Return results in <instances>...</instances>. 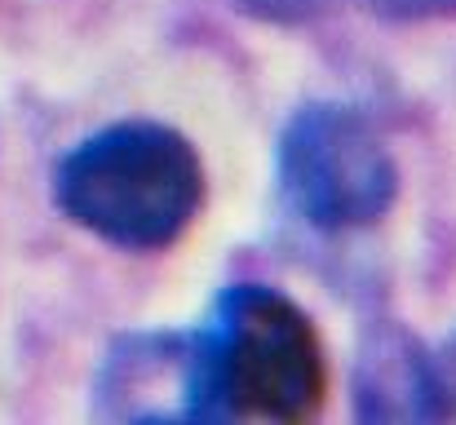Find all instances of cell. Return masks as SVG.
<instances>
[{"label": "cell", "instance_id": "cell-1", "mask_svg": "<svg viewBox=\"0 0 456 425\" xmlns=\"http://www.w3.org/2000/svg\"><path fill=\"white\" fill-rule=\"evenodd\" d=\"M328 355L314 319L271 288L226 283L177 341L173 421H305L323 408Z\"/></svg>", "mask_w": 456, "mask_h": 425}, {"label": "cell", "instance_id": "cell-2", "mask_svg": "<svg viewBox=\"0 0 456 425\" xmlns=\"http://www.w3.org/2000/svg\"><path fill=\"white\" fill-rule=\"evenodd\" d=\"M49 191L85 235L125 253H164L204 208V159L173 125L116 120L53 164Z\"/></svg>", "mask_w": 456, "mask_h": 425}, {"label": "cell", "instance_id": "cell-3", "mask_svg": "<svg viewBox=\"0 0 456 425\" xmlns=\"http://www.w3.org/2000/svg\"><path fill=\"white\" fill-rule=\"evenodd\" d=\"M275 186L302 226L319 235H350L390 217L403 173L390 142L359 107L305 102L280 129Z\"/></svg>", "mask_w": 456, "mask_h": 425}, {"label": "cell", "instance_id": "cell-4", "mask_svg": "<svg viewBox=\"0 0 456 425\" xmlns=\"http://www.w3.org/2000/svg\"><path fill=\"white\" fill-rule=\"evenodd\" d=\"M350 399L359 421H439L430 350L399 323H372L354 350Z\"/></svg>", "mask_w": 456, "mask_h": 425}, {"label": "cell", "instance_id": "cell-5", "mask_svg": "<svg viewBox=\"0 0 456 425\" xmlns=\"http://www.w3.org/2000/svg\"><path fill=\"white\" fill-rule=\"evenodd\" d=\"M363 9L372 18L386 22H430V18H448L456 13V0H240V9L275 18V22H302V18H319L328 9Z\"/></svg>", "mask_w": 456, "mask_h": 425}, {"label": "cell", "instance_id": "cell-6", "mask_svg": "<svg viewBox=\"0 0 456 425\" xmlns=\"http://www.w3.org/2000/svg\"><path fill=\"white\" fill-rule=\"evenodd\" d=\"M430 372H435V404H439V421H456V332L430 350Z\"/></svg>", "mask_w": 456, "mask_h": 425}]
</instances>
